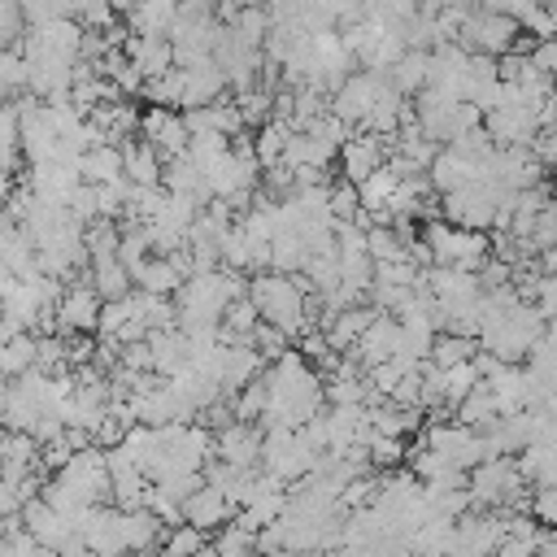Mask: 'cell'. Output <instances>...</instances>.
Returning <instances> with one entry per match:
<instances>
[{
    "mask_svg": "<svg viewBox=\"0 0 557 557\" xmlns=\"http://www.w3.org/2000/svg\"><path fill=\"white\" fill-rule=\"evenodd\" d=\"M252 309L261 313V322H270V326H278L283 335H296V331H305V292L292 283V278H283V274H265V278H257L252 283Z\"/></svg>",
    "mask_w": 557,
    "mask_h": 557,
    "instance_id": "1",
    "label": "cell"
},
{
    "mask_svg": "<svg viewBox=\"0 0 557 557\" xmlns=\"http://www.w3.org/2000/svg\"><path fill=\"white\" fill-rule=\"evenodd\" d=\"M518 35L522 26L509 17V13H492V9H474V13H461L457 22V44L466 52H483V57H505V52H518Z\"/></svg>",
    "mask_w": 557,
    "mask_h": 557,
    "instance_id": "2",
    "label": "cell"
},
{
    "mask_svg": "<svg viewBox=\"0 0 557 557\" xmlns=\"http://www.w3.org/2000/svg\"><path fill=\"white\" fill-rule=\"evenodd\" d=\"M422 244H426V252H431L435 265H457V270H466V265H479V261L487 257L483 231L453 226V222H431V226L422 231Z\"/></svg>",
    "mask_w": 557,
    "mask_h": 557,
    "instance_id": "3",
    "label": "cell"
},
{
    "mask_svg": "<svg viewBox=\"0 0 557 557\" xmlns=\"http://www.w3.org/2000/svg\"><path fill=\"white\" fill-rule=\"evenodd\" d=\"M387 91V78H383V70H361V74H348L339 87H335V104H331V117H339V122H366L370 117V109L379 104V96Z\"/></svg>",
    "mask_w": 557,
    "mask_h": 557,
    "instance_id": "4",
    "label": "cell"
},
{
    "mask_svg": "<svg viewBox=\"0 0 557 557\" xmlns=\"http://www.w3.org/2000/svg\"><path fill=\"white\" fill-rule=\"evenodd\" d=\"M139 131H144V144L157 152V157H178V152H187V126H183V117L174 113V109H165V104H157V109H148L144 117H139Z\"/></svg>",
    "mask_w": 557,
    "mask_h": 557,
    "instance_id": "5",
    "label": "cell"
},
{
    "mask_svg": "<svg viewBox=\"0 0 557 557\" xmlns=\"http://www.w3.org/2000/svg\"><path fill=\"white\" fill-rule=\"evenodd\" d=\"M122 52L139 70V78H157V74H165L174 65V48H170L165 35H135V39L122 44Z\"/></svg>",
    "mask_w": 557,
    "mask_h": 557,
    "instance_id": "6",
    "label": "cell"
},
{
    "mask_svg": "<svg viewBox=\"0 0 557 557\" xmlns=\"http://www.w3.org/2000/svg\"><path fill=\"white\" fill-rule=\"evenodd\" d=\"M374 165H383V148H379V135H352L344 139V178L357 187Z\"/></svg>",
    "mask_w": 557,
    "mask_h": 557,
    "instance_id": "7",
    "label": "cell"
},
{
    "mask_svg": "<svg viewBox=\"0 0 557 557\" xmlns=\"http://www.w3.org/2000/svg\"><path fill=\"white\" fill-rule=\"evenodd\" d=\"M100 318V296L96 287H70L65 300H61V326L70 331H91Z\"/></svg>",
    "mask_w": 557,
    "mask_h": 557,
    "instance_id": "8",
    "label": "cell"
},
{
    "mask_svg": "<svg viewBox=\"0 0 557 557\" xmlns=\"http://www.w3.org/2000/svg\"><path fill=\"white\" fill-rule=\"evenodd\" d=\"M161 174V157L139 139V144H122V178H131L135 187H157Z\"/></svg>",
    "mask_w": 557,
    "mask_h": 557,
    "instance_id": "9",
    "label": "cell"
},
{
    "mask_svg": "<svg viewBox=\"0 0 557 557\" xmlns=\"http://www.w3.org/2000/svg\"><path fill=\"white\" fill-rule=\"evenodd\" d=\"M26 370H35V339H26L22 331L17 335H9V339H0V374L9 379V374H26Z\"/></svg>",
    "mask_w": 557,
    "mask_h": 557,
    "instance_id": "10",
    "label": "cell"
},
{
    "mask_svg": "<svg viewBox=\"0 0 557 557\" xmlns=\"http://www.w3.org/2000/svg\"><path fill=\"white\" fill-rule=\"evenodd\" d=\"M218 448L226 453V461H231V466H239V470H244V466L261 453V435H257V431H248V426H231V431H222Z\"/></svg>",
    "mask_w": 557,
    "mask_h": 557,
    "instance_id": "11",
    "label": "cell"
},
{
    "mask_svg": "<svg viewBox=\"0 0 557 557\" xmlns=\"http://www.w3.org/2000/svg\"><path fill=\"white\" fill-rule=\"evenodd\" d=\"M370 318H374V309H344V313L331 322L326 344H331V348H348V344L370 326Z\"/></svg>",
    "mask_w": 557,
    "mask_h": 557,
    "instance_id": "12",
    "label": "cell"
},
{
    "mask_svg": "<svg viewBox=\"0 0 557 557\" xmlns=\"http://www.w3.org/2000/svg\"><path fill=\"white\" fill-rule=\"evenodd\" d=\"M431 357H435V366H457V361L474 357V344H470V335H440V339H431Z\"/></svg>",
    "mask_w": 557,
    "mask_h": 557,
    "instance_id": "13",
    "label": "cell"
},
{
    "mask_svg": "<svg viewBox=\"0 0 557 557\" xmlns=\"http://www.w3.org/2000/svg\"><path fill=\"white\" fill-rule=\"evenodd\" d=\"M17 9H22V17H26L30 26H39V22L70 17V13H74V0H17Z\"/></svg>",
    "mask_w": 557,
    "mask_h": 557,
    "instance_id": "14",
    "label": "cell"
},
{
    "mask_svg": "<svg viewBox=\"0 0 557 557\" xmlns=\"http://www.w3.org/2000/svg\"><path fill=\"white\" fill-rule=\"evenodd\" d=\"M83 30H104L109 22H113V9H109V0H74V13H70Z\"/></svg>",
    "mask_w": 557,
    "mask_h": 557,
    "instance_id": "15",
    "label": "cell"
},
{
    "mask_svg": "<svg viewBox=\"0 0 557 557\" xmlns=\"http://www.w3.org/2000/svg\"><path fill=\"white\" fill-rule=\"evenodd\" d=\"M135 4H139V0H109V9H113V13H122V17H131V13H135Z\"/></svg>",
    "mask_w": 557,
    "mask_h": 557,
    "instance_id": "16",
    "label": "cell"
}]
</instances>
